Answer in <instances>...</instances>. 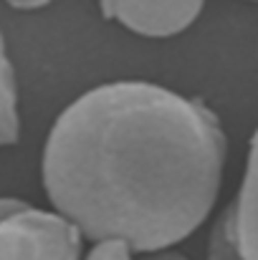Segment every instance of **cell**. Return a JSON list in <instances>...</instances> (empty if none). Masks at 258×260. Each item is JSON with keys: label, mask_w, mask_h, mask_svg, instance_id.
<instances>
[{"label": "cell", "mask_w": 258, "mask_h": 260, "mask_svg": "<svg viewBox=\"0 0 258 260\" xmlns=\"http://www.w3.org/2000/svg\"><path fill=\"white\" fill-rule=\"evenodd\" d=\"M228 139L205 101L150 81H109L51 124L41 182L84 238L139 255L175 250L213 215Z\"/></svg>", "instance_id": "1"}, {"label": "cell", "mask_w": 258, "mask_h": 260, "mask_svg": "<svg viewBox=\"0 0 258 260\" xmlns=\"http://www.w3.org/2000/svg\"><path fill=\"white\" fill-rule=\"evenodd\" d=\"M84 233L53 207L23 202L0 220V260H81Z\"/></svg>", "instance_id": "2"}, {"label": "cell", "mask_w": 258, "mask_h": 260, "mask_svg": "<svg viewBox=\"0 0 258 260\" xmlns=\"http://www.w3.org/2000/svg\"><path fill=\"white\" fill-rule=\"evenodd\" d=\"M106 20L142 38H172L185 33L205 8V0H96Z\"/></svg>", "instance_id": "3"}, {"label": "cell", "mask_w": 258, "mask_h": 260, "mask_svg": "<svg viewBox=\"0 0 258 260\" xmlns=\"http://www.w3.org/2000/svg\"><path fill=\"white\" fill-rule=\"evenodd\" d=\"M236 243L246 260H258V129L248 144V159L236 200L231 202Z\"/></svg>", "instance_id": "4"}, {"label": "cell", "mask_w": 258, "mask_h": 260, "mask_svg": "<svg viewBox=\"0 0 258 260\" xmlns=\"http://www.w3.org/2000/svg\"><path fill=\"white\" fill-rule=\"evenodd\" d=\"M20 139V96L13 61L0 66V149Z\"/></svg>", "instance_id": "5"}, {"label": "cell", "mask_w": 258, "mask_h": 260, "mask_svg": "<svg viewBox=\"0 0 258 260\" xmlns=\"http://www.w3.org/2000/svg\"><path fill=\"white\" fill-rule=\"evenodd\" d=\"M205 260H246V255L241 253V248H238V243H236L231 205H228V207L215 217V222H213Z\"/></svg>", "instance_id": "6"}, {"label": "cell", "mask_w": 258, "mask_h": 260, "mask_svg": "<svg viewBox=\"0 0 258 260\" xmlns=\"http://www.w3.org/2000/svg\"><path fill=\"white\" fill-rule=\"evenodd\" d=\"M81 260H139V253L119 238H101L91 240V248L84 253Z\"/></svg>", "instance_id": "7"}, {"label": "cell", "mask_w": 258, "mask_h": 260, "mask_svg": "<svg viewBox=\"0 0 258 260\" xmlns=\"http://www.w3.org/2000/svg\"><path fill=\"white\" fill-rule=\"evenodd\" d=\"M8 8H13V10H23V13H33V10H43V8H48L51 3H56V0H3Z\"/></svg>", "instance_id": "8"}, {"label": "cell", "mask_w": 258, "mask_h": 260, "mask_svg": "<svg viewBox=\"0 0 258 260\" xmlns=\"http://www.w3.org/2000/svg\"><path fill=\"white\" fill-rule=\"evenodd\" d=\"M139 260H190V258H185V255L177 253V250H162V253H147V255H139Z\"/></svg>", "instance_id": "9"}, {"label": "cell", "mask_w": 258, "mask_h": 260, "mask_svg": "<svg viewBox=\"0 0 258 260\" xmlns=\"http://www.w3.org/2000/svg\"><path fill=\"white\" fill-rule=\"evenodd\" d=\"M20 205H23V200H18V197H0V220L5 215H10L15 207H20Z\"/></svg>", "instance_id": "10"}, {"label": "cell", "mask_w": 258, "mask_h": 260, "mask_svg": "<svg viewBox=\"0 0 258 260\" xmlns=\"http://www.w3.org/2000/svg\"><path fill=\"white\" fill-rule=\"evenodd\" d=\"M5 63H10V56H8V43H5V36H3V30H0V66H5Z\"/></svg>", "instance_id": "11"}, {"label": "cell", "mask_w": 258, "mask_h": 260, "mask_svg": "<svg viewBox=\"0 0 258 260\" xmlns=\"http://www.w3.org/2000/svg\"><path fill=\"white\" fill-rule=\"evenodd\" d=\"M248 3H258V0H248Z\"/></svg>", "instance_id": "12"}]
</instances>
